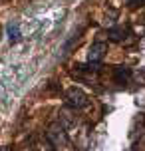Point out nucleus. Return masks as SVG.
<instances>
[{
	"mask_svg": "<svg viewBox=\"0 0 145 151\" xmlns=\"http://www.w3.org/2000/svg\"><path fill=\"white\" fill-rule=\"evenodd\" d=\"M111 76H113V82L119 83V86H125V83H129L131 76H133V72H131L129 68H125V66H115L113 72H111Z\"/></svg>",
	"mask_w": 145,
	"mask_h": 151,
	"instance_id": "nucleus-4",
	"label": "nucleus"
},
{
	"mask_svg": "<svg viewBox=\"0 0 145 151\" xmlns=\"http://www.w3.org/2000/svg\"><path fill=\"white\" fill-rule=\"evenodd\" d=\"M64 99H66V104H68L70 107H74V109H84V107L90 106V98H88V93H85L82 88H76V86H72V88L66 90Z\"/></svg>",
	"mask_w": 145,
	"mask_h": 151,
	"instance_id": "nucleus-1",
	"label": "nucleus"
},
{
	"mask_svg": "<svg viewBox=\"0 0 145 151\" xmlns=\"http://www.w3.org/2000/svg\"><path fill=\"white\" fill-rule=\"evenodd\" d=\"M18 38H20V32H18V24H8V40L14 44V42H18Z\"/></svg>",
	"mask_w": 145,
	"mask_h": 151,
	"instance_id": "nucleus-6",
	"label": "nucleus"
},
{
	"mask_svg": "<svg viewBox=\"0 0 145 151\" xmlns=\"http://www.w3.org/2000/svg\"><path fill=\"white\" fill-rule=\"evenodd\" d=\"M48 139H50V143L54 147H58L60 143H66V133H64V127L58 125V123H54L52 127L48 129Z\"/></svg>",
	"mask_w": 145,
	"mask_h": 151,
	"instance_id": "nucleus-3",
	"label": "nucleus"
},
{
	"mask_svg": "<svg viewBox=\"0 0 145 151\" xmlns=\"http://www.w3.org/2000/svg\"><path fill=\"white\" fill-rule=\"evenodd\" d=\"M106 52H107V44H103V42H95V44H92L90 52H88V60L92 62V64H98V62L103 60Z\"/></svg>",
	"mask_w": 145,
	"mask_h": 151,
	"instance_id": "nucleus-2",
	"label": "nucleus"
},
{
	"mask_svg": "<svg viewBox=\"0 0 145 151\" xmlns=\"http://www.w3.org/2000/svg\"><path fill=\"white\" fill-rule=\"evenodd\" d=\"M129 34H131L129 26H113V28L107 30V38H109L111 42H123Z\"/></svg>",
	"mask_w": 145,
	"mask_h": 151,
	"instance_id": "nucleus-5",
	"label": "nucleus"
}]
</instances>
